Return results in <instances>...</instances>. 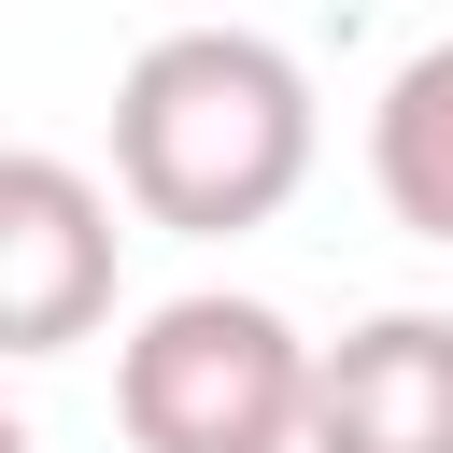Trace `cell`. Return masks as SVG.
Returning a JSON list of instances; mask_svg holds the SVG:
<instances>
[{"label":"cell","instance_id":"cell-5","mask_svg":"<svg viewBox=\"0 0 453 453\" xmlns=\"http://www.w3.org/2000/svg\"><path fill=\"white\" fill-rule=\"evenodd\" d=\"M368 184H382V212L411 241L453 255V42L396 57V85L368 99Z\"/></svg>","mask_w":453,"mask_h":453},{"label":"cell","instance_id":"cell-4","mask_svg":"<svg viewBox=\"0 0 453 453\" xmlns=\"http://www.w3.org/2000/svg\"><path fill=\"white\" fill-rule=\"evenodd\" d=\"M311 453H453V311H368L311 368Z\"/></svg>","mask_w":453,"mask_h":453},{"label":"cell","instance_id":"cell-1","mask_svg":"<svg viewBox=\"0 0 453 453\" xmlns=\"http://www.w3.org/2000/svg\"><path fill=\"white\" fill-rule=\"evenodd\" d=\"M311 184V71L269 28H156L113 71V198L170 241H241Z\"/></svg>","mask_w":453,"mask_h":453},{"label":"cell","instance_id":"cell-2","mask_svg":"<svg viewBox=\"0 0 453 453\" xmlns=\"http://www.w3.org/2000/svg\"><path fill=\"white\" fill-rule=\"evenodd\" d=\"M311 368L326 340L241 283H198L113 340V425L127 453H311Z\"/></svg>","mask_w":453,"mask_h":453},{"label":"cell","instance_id":"cell-3","mask_svg":"<svg viewBox=\"0 0 453 453\" xmlns=\"http://www.w3.org/2000/svg\"><path fill=\"white\" fill-rule=\"evenodd\" d=\"M113 311V184L14 142L0 156V354H71Z\"/></svg>","mask_w":453,"mask_h":453}]
</instances>
